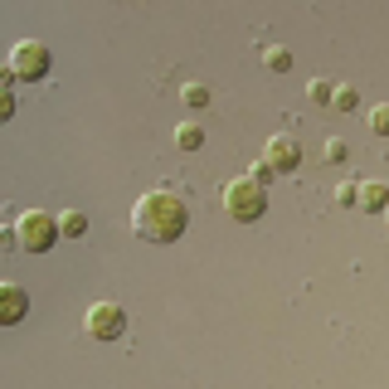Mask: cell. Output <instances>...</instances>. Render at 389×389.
<instances>
[{
	"label": "cell",
	"mask_w": 389,
	"mask_h": 389,
	"mask_svg": "<svg viewBox=\"0 0 389 389\" xmlns=\"http://www.w3.org/2000/svg\"><path fill=\"white\" fill-rule=\"evenodd\" d=\"M185 199L170 190H151L137 199V209H132V229H137V239L146 244H170V239H180L185 234Z\"/></svg>",
	"instance_id": "cell-1"
},
{
	"label": "cell",
	"mask_w": 389,
	"mask_h": 389,
	"mask_svg": "<svg viewBox=\"0 0 389 389\" xmlns=\"http://www.w3.org/2000/svg\"><path fill=\"white\" fill-rule=\"evenodd\" d=\"M224 209H229L239 224L263 219V209H268V190H263L258 180H234V185H224Z\"/></svg>",
	"instance_id": "cell-2"
},
{
	"label": "cell",
	"mask_w": 389,
	"mask_h": 389,
	"mask_svg": "<svg viewBox=\"0 0 389 389\" xmlns=\"http://www.w3.org/2000/svg\"><path fill=\"white\" fill-rule=\"evenodd\" d=\"M54 239H58V219H54V214H44V209H29L25 219L15 224V244H20L25 253L54 249Z\"/></svg>",
	"instance_id": "cell-3"
},
{
	"label": "cell",
	"mask_w": 389,
	"mask_h": 389,
	"mask_svg": "<svg viewBox=\"0 0 389 389\" xmlns=\"http://www.w3.org/2000/svg\"><path fill=\"white\" fill-rule=\"evenodd\" d=\"M44 73H49V49H44L39 39H25V44H15V54H10V78L39 83Z\"/></svg>",
	"instance_id": "cell-4"
},
{
	"label": "cell",
	"mask_w": 389,
	"mask_h": 389,
	"mask_svg": "<svg viewBox=\"0 0 389 389\" xmlns=\"http://www.w3.org/2000/svg\"><path fill=\"white\" fill-rule=\"evenodd\" d=\"M122 331H127V311H122L117 302L88 306V336H98V341H117Z\"/></svg>",
	"instance_id": "cell-5"
},
{
	"label": "cell",
	"mask_w": 389,
	"mask_h": 389,
	"mask_svg": "<svg viewBox=\"0 0 389 389\" xmlns=\"http://www.w3.org/2000/svg\"><path fill=\"white\" fill-rule=\"evenodd\" d=\"M263 161L273 166V175L297 170V166H302V141H297V137H268V146H263Z\"/></svg>",
	"instance_id": "cell-6"
},
{
	"label": "cell",
	"mask_w": 389,
	"mask_h": 389,
	"mask_svg": "<svg viewBox=\"0 0 389 389\" xmlns=\"http://www.w3.org/2000/svg\"><path fill=\"white\" fill-rule=\"evenodd\" d=\"M25 311H29V297L15 287V282H5V287H0V321L15 326V321H25Z\"/></svg>",
	"instance_id": "cell-7"
},
{
	"label": "cell",
	"mask_w": 389,
	"mask_h": 389,
	"mask_svg": "<svg viewBox=\"0 0 389 389\" xmlns=\"http://www.w3.org/2000/svg\"><path fill=\"white\" fill-rule=\"evenodd\" d=\"M356 204H361V209H370V214H380V209L389 204V185H380V180L361 185V190H356Z\"/></svg>",
	"instance_id": "cell-8"
},
{
	"label": "cell",
	"mask_w": 389,
	"mask_h": 389,
	"mask_svg": "<svg viewBox=\"0 0 389 389\" xmlns=\"http://www.w3.org/2000/svg\"><path fill=\"white\" fill-rule=\"evenodd\" d=\"M175 146H180V151H199V146H204V132H199L194 122H185V127L175 132Z\"/></svg>",
	"instance_id": "cell-9"
},
{
	"label": "cell",
	"mask_w": 389,
	"mask_h": 389,
	"mask_svg": "<svg viewBox=\"0 0 389 389\" xmlns=\"http://www.w3.org/2000/svg\"><path fill=\"white\" fill-rule=\"evenodd\" d=\"M58 234H68V239H78V234H88V219L78 214V209H68V214L58 219Z\"/></svg>",
	"instance_id": "cell-10"
},
{
	"label": "cell",
	"mask_w": 389,
	"mask_h": 389,
	"mask_svg": "<svg viewBox=\"0 0 389 389\" xmlns=\"http://www.w3.org/2000/svg\"><path fill=\"white\" fill-rule=\"evenodd\" d=\"M263 63H268L273 73H287V68H292V54H287V49H268V54H263Z\"/></svg>",
	"instance_id": "cell-11"
},
{
	"label": "cell",
	"mask_w": 389,
	"mask_h": 389,
	"mask_svg": "<svg viewBox=\"0 0 389 389\" xmlns=\"http://www.w3.org/2000/svg\"><path fill=\"white\" fill-rule=\"evenodd\" d=\"M331 108L336 112H351V108H356V88H336V93H331Z\"/></svg>",
	"instance_id": "cell-12"
},
{
	"label": "cell",
	"mask_w": 389,
	"mask_h": 389,
	"mask_svg": "<svg viewBox=\"0 0 389 389\" xmlns=\"http://www.w3.org/2000/svg\"><path fill=\"white\" fill-rule=\"evenodd\" d=\"M180 98H185V108H204V103H209V88L190 83V88H185V93H180Z\"/></svg>",
	"instance_id": "cell-13"
},
{
	"label": "cell",
	"mask_w": 389,
	"mask_h": 389,
	"mask_svg": "<svg viewBox=\"0 0 389 389\" xmlns=\"http://www.w3.org/2000/svg\"><path fill=\"white\" fill-rule=\"evenodd\" d=\"M346 156H351V146H346L341 137H331V141H326V161H346Z\"/></svg>",
	"instance_id": "cell-14"
},
{
	"label": "cell",
	"mask_w": 389,
	"mask_h": 389,
	"mask_svg": "<svg viewBox=\"0 0 389 389\" xmlns=\"http://www.w3.org/2000/svg\"><path fill=\"white\" fill-rule=\"evenodd\" d=\"M331 93H336V88L326 83V78H316V83H311V98H316V103H326V108H331Z\"/></svg>",
	"instance_id": "cell-15"
},
{
	"label": "cell",
	"mask_w": 389,
	"mask_h": 389,
	"mask_svg": "<svg viewBox=\"0 0 389 389\" xmlns=\"http://www.w3.org/2000/svg\"><path fill=\"white\" fill-rule=\"evenodd\" d=\"M249 180H258V185L268 190V185H273V166H268V161H258V166H253V175H249Z\"/></svg>",
	"instance_id": "cell-16"
},
{
	"label": "cell",
	"mask_w": 389,
	"mask_h": 389,
	"mask_svg": "<svg viewBox=\"0 0 389 389\" xmlns=\"http://www.w3.org/2000/svg\"><path fill=\"white\" fill-rule=\"evenodd\" d=\"M370 127H375V132H389V108H375V112H370Z\"/></svg>",
	"instance_id": "cell-17"
},
{
	"label": "cell",
	"mask_w": 389,
	"mask_h": 389,
	"mask_svg": "<svg viewBox=\"0 0 389 389\" xmlns=\"http://www.w3.org/2000/svg\"><path fill=\"white\" fill-rule=\"evenodd\" d=\"M356 190H361V185H341V190H336V199H341V204H356Z\"/></svg>",
	"instance_id": "cell-18"
}]
</instances>
